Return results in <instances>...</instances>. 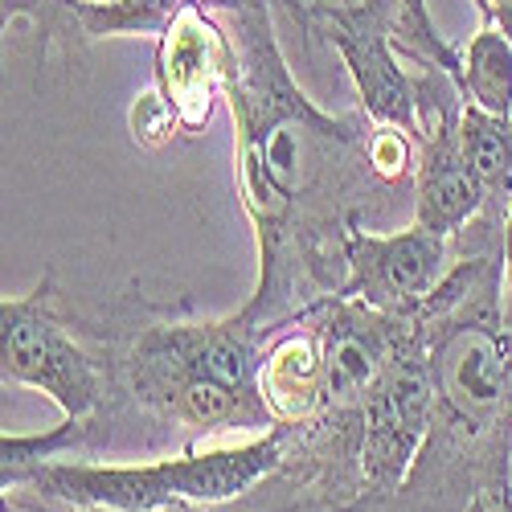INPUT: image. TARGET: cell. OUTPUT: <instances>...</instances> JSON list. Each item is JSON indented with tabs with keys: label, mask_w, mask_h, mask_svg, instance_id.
<instances>
[{
	"label": "cell",
	"mask_w": 512,
	"mask_h": 512,
	"mask_svg": "<svg viewBox=\"0 0 512 512\" xmlns=\"http://www.w3.org/2000/svg\"><path fill=\"white\" fill-rule=\"evenodd\" d=\"M87 435H91V422H78V418H62V426H54L50 435H5L0 439V480H5V492L13 484H25L37 467H46L62 451L82 447Z\"/></svg>",
	"instance_id": "cell-10"
},
{
	"label": "cell",
	"mask_w": 512,
	"mask_h": 512,
	"mask_svg": "<svg viewBox=\"0 0 512 512\" xmlns=\"http://www.w3.org/2000/svg\"><path fill=\"white\" fill-rule=\"evenodd\" d=\"M467 512H512V488L504 484H484L476 500L467 504Z\"/></svg>",
	"instance_id": "cell-14"
},
{
	"label": "cell",
	"mask_w": 512,
	"mask_h": 512,
	"mask_svg": "<svg viewBox=\"0 0 512 512\" xmlns=\"http://www.w3.org/2000/svg\"><path fill=\"white\" fill-rule=\"evenodd\" d=\"M459 91L488 115L512 119V41L496 25H480L472 41L459 50Z\"/></svg>",
	"instance_id": "cell-9"
},
{
	"label": "cell",
	"mask_w": 512,
	"mask_h": 512,
	"mask_svg": "<svg viewBox=\"0 0 512 512\" xmlns=\"http://www.w3.org/2000/svg\"><path fill=\"white\" fill-rule=\"evenodd\" d=\"M283 5L312 37L328 41L340 54L365 119L418 140V95L398 50L406 33V9L398 0H283Z\"/></svg>",
	"instance_id": "cell-2"
},
{
	"label": "cell",
	"mask_w": 512,
	"mask_h": 512,
	"mask_svg": "<svg viewBox=\"0 0 512 512\" xmlns=\"http://www.w3.org/2000/svg\"><path fill=\"white\" fill-rule=\"evenodd\" d=\"M132 127H136V140L140 144H160L168 132L177 127V119H173V111L164 107V99L152 91V95H144L140 103H136V111H132Z\"/></svg>",
	"instance_id": "cell-12"
},
{
	"label": "cell",
	"mask_w": 512,
	"mask_h": 512,
	"mask_svg": "<svg viewBox=\"0 0 512 512\" xmlns=\"http://www.w3.org/2000/svg\"><path fill=\"white\" fill-rule=\"evenodd\" d=\"M500 267H504V316L512 320V209L500 230Z\"/></svg>",
	"instance_id": "cell-15"
},
{
	"label": "cell",
	"mask_w": 512,
	"mask_h": 512,
	"mask_svg": "<svg viewBox=\"0 0 512 512\" xmlns=\"http://www.w3.org/2000/svg\"><path fill=\"white\" fill-rule=\"evenodd\" d=\"M435 410H439V386H435L431 349H426V332L418 316H402L390 365L361 414L357 463L369 492L390 496L402 488L418 451L431 439Z\"/></svg>",
	"instance_id": "cell-3"
},
{
	"label": "cell",
	"mask_w": 512,
	"mask_h": 512,
	"mask_svg": "<svg viewBox=\"0 0 512 512\" xmlns=\"http://www.w3.org/2000/svg\"><path fill=\"white\" fill-rule=\"evenodd\" d=\"M508 488H512V443H508Z\"/></svg>",
	"instance_id": "cell-16"
},
{
	"label": "cell",
	"mask_w": 512,
	"mask_h": 512,
	"mask_svg": "<svg viewBox=\"0 0 512 512\" xmlns=\"http://www.w3.org/2000/svg\"><path fill=\"white\" fill-rule=\"evenodd\" d=\"M472 5L480 13V25H496L512 41V0H472Z\"/></svg>",
	"instance_id": "cell-13"
},
{
	"label": "cell",
	"mask_w": 512,
	"mask_h": 512,
	"mask_svg": "<svg viewBox=\"0 0 512 512\" xmlns=\"http://www.w3.org/2000/svg\"><path fill=\"white\" fill-rule=\"evenodd\" d=\"M459 136H463L467 164H472V173L484 189V209L504 222L512 209V119L463 103Z\"/></svg>",
	"instance_id": "cell-8"
},
{
	"label": "cell",
	"mask_w": 512,
	"mask_h": 512,
	"mask_svg": "<svg viewBox=\"0 0 512 512\" xmlns=\"http://www.w3.org/2000/svg\"><path fill=\"white\" fill-rule=\"evenodd\" d=\"M230 62V33L209 0H189L156 37V95L173 111L181 132L197 136L209 127L213 107L226 99Z\"/></svg>",
	"instance_id": "cell-6"
},
{
	"label": "cell",
	"mask_w": 512,
	"mask_h": 512,
	"mask_svg": "<svg viewBox=\"0 0 512 512\" xmlns=\"http://www.w3.org/2000/svg\"><path fill=\"white\" fill-rule=\"evenodd\" d=\"M398 5L406 9V33H402V41H398L402 58H426V62L443 66V70L459 82V70H463L459 50L447 46L443 33L435 29V17H431V9H426V0H398Z\"/></svg>",
	"instance_id": "cell-11"
},
{
	"label": "cell",
	"mask_w": 512,
	"mask_h": 512,
	"mask_svg": "<svg viewBox=\"0 0 512 512\" xmlns=\"http://www.w3.org/2000/svg\"><path fill=\"white\" fill-rule=\"evenodd\" d=\"M259 398L275 426H304L324 410V340L316 304L283 320L259 353Z\"/></svg>",
	"instance_id": "cell-7"
},
{
	"label": "cell",
	"mask_w": 512,
	"mask_h": 512,
	"mask_svg": "<svg viewBox=\"0 0 512 512\" xmlns=\"http://www.w3.org/2000/svg\"><path fill=\"white\" fill-rule=\"evenodd\" d=\"M0 377L5 386L13 381L50 394L62 414L78 422H95L111 386L107 369L62 328L50 283L0 304Z\"/></svg>",
	"instance_id": "cell-4"
},
{
	"label": "cell",
	"mask_w": 512,
	"mask_h": 512,
	"mask_svg": "<svg viewBox=\"0 0 512 512\" xmlns=\"http://www.w3.org/2000/svg\"><path fill=\"white\" fill-rule=\"evenodd\" d=\"M287 447V426L234 447H201L140 467L46 463L25 480L78 508L99 512H168L185 504H222L271 476Z\"/></svg>",
	"instance_id": "cell-1"
},
{
	"label": "cell",
	"mask_w": 512,
	"mask_h": 512,
	"mask_svg": "<svg viewBox=\"0 0 512 512\" xmlns=\"http://www.w3.org/2000/svg\"><path fill=\"white\" fill-rule=\"evenodd\" d=\"M340 254H345V283L336 295L361 300L386 316H414L451 271V238L418 222L398 234H369L357 218H349Z\"/></svg>",
	"instance_id": "cell-5"
}]
</instances>
